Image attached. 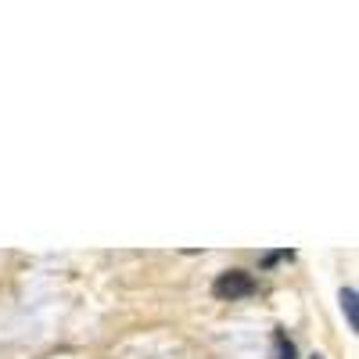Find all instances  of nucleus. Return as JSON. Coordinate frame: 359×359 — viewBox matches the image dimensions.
Instances as JSON below:
<instances>
[{"label":"nucleus","mask_w":359,"mask_h":359,"mask_svg":"<svg viewBox=\"0 0 359 359\" xmlns=\"http://www.w3.org/2000/svg\"><path fill=\"white\" fill-rule=\"evenodd\" d=\"M212 294L223 298V302H237V298H248V294H255V277L245 273V269H226V273L216 277Z\"/></svg>","instance_id":"obj_1"},{"label":"nucleus","mask_w":359,"mask_h":359,"mask_svg":"<svg viewBox=\"0 0 359 359\" xmlns=\"http://www.w3.org/2000/svg\"><path fill=\"white\" fill-rule=\"evenodd\" d=\"M341 309L348 316V327H352V331H359V298H355V287H345L341 291Z\"/></svg>","instance_id":"obj_2"},{"label":"nucleus","mask_w":359,"mask_h":359,"mask_svg":"<svg viewBox=\"0 0 359 359\" xmlns=\"http://www.w3.org/2000/svg\"><path fill=\"white\" fill-rule=\"evenodd\" d=\"M269 359H298L294 341H291L284 331H277V334H273V355H269Z\"/></svg>","instance_id":"obj_3"},{"label":"nucleus","mask_w":359,"mask_h":359,"mask_svg":"<svg viewBox=\"0 0 359 359\" xmlns=\"http://www.w3.org/2000/svg\"><path fill=\"white\" fill-rule=\"evenodd\" d=\"M280 259H287V252H269V255H262V266H277Z\"/></svg>","instance_id":"obj_4"},{"label":"nucleus","mask_w":359,"mask_h":359,"mask_svg":"<svg viewBox=\"0 0 359 359\" xmlns=\"http://www.w3.org/2000/svg\"><path fill=\"white\" fill-rule=\"evenodd\" d=\"M313 359H323V355H313Z\"/></svg>","instance_id":"obj_5"}]
</instances>
